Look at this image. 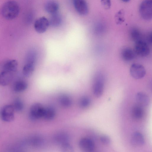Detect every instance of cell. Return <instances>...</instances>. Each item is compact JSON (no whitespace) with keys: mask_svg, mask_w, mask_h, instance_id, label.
I'll return each instance as SVG.
<instances>
[{"mask_svg":"<svg viewBox=\"0 0 152 152\" xmlns=\"http://www.w3.org/2000/svg\"><path fill=\"white\" fill-rule=\"evenodd\" d=\"M18 3L14 1H9L4 4L1 10L3 16L5 19L12 20L16 18L19 12Z\"/></svg>","mask_w":152,"mask_h":152,"instance_id":"cell-1","label":"cell"},{"mask_svg":"<svg viewBox=\"0 0 152 152\" xmlns=\"http://www.w3.org/2000/svg\"><path fill=\"white\" fill-rule=\"evenodd\" d=\"M140 14L144 20H149L152 18V4L151 0H144L141 3L139 9Z\"/></svg>","mask_w":152,"mask_h":152,"instance_id":"cell-2","label":"cell"},{"mask_svg":"<svg viewBox=\"0 0 152 152\" xmlns=\"http://www.w3.org/2000/svg\"><path fill=\"white\" fill-rule=\"evenodd\" d=\"M134 51L135 53L141 57H145L149 54L150 50L147 42L140 39L135 42Z\"/></svg>","mask_w":152,"mask_h":152,"instance_id":"cell-3","label":"cell"},{"mask_svg":"<svg viewBox=\"0 0 152 152\" xmlns=\"http://www.w3.org/2000/svg\"><path fill=\"white\" fill-rule=\"evenodd\" d=\"M14 111L12 105L8 104L4 106L0 112L1 118L5 122L12 121L14 119Z\"/></svg>","mask_w":152,"mask_h":152,"instance_id":"cell-4","label":"cell"},{"mask_svg":"<svg viewBox=\"0 0 152 152\" xmlns=\"http://www.w3.org/2000/svg\"><path fill=\"white\" fill-rule=\"evenodd\" d=\"M130 73L133 78L139 79L145 76L146 71L145 67L142 65L138 63H134L130 67Z\"/></svg>","mask_w":152,"mask_h":152,"instance_id":"cell-5","label":"cell"},{"mask_svg":"<svg viewBox=\"0 0 152 152\" xmlns=\"http://www.w3.org/2000/svg\"><path fill=\"white\" fill-rule=\"evenodd\" d=\"M44 107L40 103H35L31 107L29 117L32 121H35L42 117Z\"/></svg>","mask_w":152,"mask_h":152,"instance_id":"cell-6","label":"cell"},{"mask_svg":"<svg viewBox=\"0 0 152 152\" xmlns=\"http://www.w3.org/2000/svg\"><path fill=\"white\" fill-rule=\"evenodd\" d=\"M104 79L102 75L96 76L93 86V91L96 97H100L102 94L104 88Z\"/></svg>","mask_w":152,"mask_h":152,"instance_id":"cell-7","label":"cell"},{"mask_svg":"<svg viewBox=\"0 0 152 152\" xmlns=\"http://www.w3.org/2000/svg\"><path fill=\"white\" fill-rule=\"evenodd\" d=\"M49 26L48 20L44 17H42L35 21L34 27L37 32L41 34L46 31Z\"/></svg>","mask_w":152,"mask_h":152,"instance_id":"cell-8","label":"cell"},{"mask_svg":"<svg viewBox=\"0 0 152 152\" xmlns=\"http://www.w3.org/2000/svg\"><path fill=\"white\" fill-rule=\"evenodd\" d=\"M73 3L76 10L79 14L84 15L88 14V8L86 0H73Z\"/></svg>","mask_w":152,"mask_h":152,"instance_id":"cell-9","label":"cell"},{"mask_svg":"<svg viewBox=\"0 0 152 152\" xmlns=\"http://www.w3.org/2000/svg\"><path fill=\"white\" fill-rule=\"evenodd\" d=\"M80 148L84 151L91 152L95 149V145L94 142L91 139L83 138L81 139L79 142Z\"/></svg>","mask_w":152,"mask_h":152,"instance_id":"cell-10","label":"cell"},{"mask_svg":"<svg viewBox=\"0 0 152 152\" xmlns=\"http://www.w3.org/2000/svg\"><path fill=\"white\" fill-rule=\"evenodd\" d=\"M13 77V72L3 70L0 73V85L3 86L8 85Z\"/></svg>","mask_w":152,"mask_h":152,"instance_id":"cell-11","label":"cell"},{"mask_svg":"<svg viewBox=\"0 0 152 152\" xmlns=\"http://www.w3.org/2000/svg\"><path fill=\"white\" fill-rule=\"evenodd\" d=\"M130 141L131 145L134 147L142 146L145 143L143 136L140 133L138 132L132 134Z\"/></svg>","mask_w":152,"mask_h":152,"instance_id":"cell-12","label":"cell"},{"mask_svg":"<svg viewBox=\"0 0 152 152\" xmlns=\"http://www.w3.org/2000/svg\"><path fill=\"white\" fill-rule=\"evenodd\" d=\"M70 137L68 134L65 132H58L54 136L53 141L56 144L61 145L64 144L69 143Z\"/></svg>","mask_w":152,"mask_h":152,"instance_id":"cell-13","label":"cell"},{"mask_svg":"<svg viewBox=\"0 0 152 152\" xmlns=\"http://www.w3.org/2000/svg\"><path fill=\"white\" fill-rule=\"evenodd\" d=\"M59 8V5L58 2L53 0L48 1L45 6L46 11L51 15L57 12Z\"/></svg>","mask_w":152,"mask_h":152,"instance_id":"cell-14","label":"cell"},{"mask_svg":"<svg viewBox=\"0 0 152 152\" xmlns=\"http://www.w3.org/2000/svg\"><path fill=\"white\" fill-rule=\"evenodd\" d=\"M136 100L140 106H147L149 103V99L148 96L142 92L137 93L136 96Z\"/></svg>","mask_w":152,"mask_h":152,"instance_id":"cell-15","label":"cell"},{"mask_svg":"<svg viewBox=\"0 0 152 152\" xmlns=\"http://www.w3.org/2000/svg\"><path fill=\"white\" fill-rule=\"evenodd\" d=\"M135 53L134 51L129 48L123 49L121 52V57L124 60L129 61L133 60L135 58Z\"/></svg>","mask_w":152,"mask_h":152,"instance_id":"cell-16","label":"cell"},{"mask_svg":"<svg viewBox=\"0 0 152 152\" xmlns=\"http://www.w3.org/2000/svg\"><path fill=\"white\" fill-rule=\"evenodd\" d=\"M18 63L15 59H11L7 61L3 66V70L12 72H15L17 68Z\"/></svg>","mask_w":152,"mask_h":152,"instance_id":"cell-17","label":"cell"},{"mask_svg":"<svg viewBox=\"0 0 152 152\" xmlns=\"http://www.w3.org/2000/svg\"><path fill=\"white\" fill-rule=\"evenodd\" d=\"M49 25L53 27L59 26L62 22V18L58 12L51 14L48 20Z\"/></svg>","mask_w":152,"mask_h":152,"instance_id":"cell-18","label":"cell"},{"mask_svg":"<svg viewBox=\"0 0 152 152\" xmlns=\"http://www.w3.org/2000/svg\"><path fill=\"white\" fill-rule=\"evenodd\" d=\"M30 143L36 147H41L45 144V140L42 136L36 135L32 137L30 140Z\"/></svg>","mask_w":152,"mask_h":152,"instance_id":"cell-19","label":"cell"},{"mask_svg":"<svg viewBox=\"0 0 152 152\" xmlns=\"http://www.w3.org/2000/svg\"><path fill=\"white\" fill-rule=\"evenodd\" d=\"M34 69V64L29 63H26L23 69V75L26 77H30L33 73Z\"/></svg>","mask_w":152,"mask_h":152,"instance_id":"cell-20","label":"cell"},{"mask_svg":"<svg viewBox=\"0 0 152 152\" xmlns=\"http://www.w3.org/2000/svg\"><path fill=\"white\" fill-rule=\"evenodd\" d=\"M56 114L55 109L51 106L44 108L42 117L47 120H51L54 117Z\"/></svg>","mask_w":152,"mask_h":152,"instance_id":"cell-21","label":"cell"},{"mask_svg":"<svg viewBox=\"0 0 152 152\" xmlns=\"http://www.w3.org/2000/svg\"><path fill=\"white\" fill-rule=\"evenodd\" d=\"M28 87V84L25 81L20 80L16 81L13 86V90L16 92H20L26 90Z\"/></svg>","mask_w":152,"mask_h":152,"instance_id":"cell-22","label":"cell"},{"mask_svg":"<svg viewBox=\"0 0 152 152\" xmlns=\"http://www.w3.org/2000/svg\"><path fill=\"white\" fill-rule=\"evenodd\" d=\"M132 114L133 117L136 119L141 118L143 115V111L141 106L138 105L133 107L132 109Z\"/></svg>","mask_w":152,"mask_h":152,"instance_id":"cell-23","label":"cell"},{"mask_svg":"<svg viewBox=\"0 0 152 152\" xmlns=\"http://www.w3.org/2000/svg\"><path fill=\"white\" fill-rule=\"evenodd\" d=\"M60 104L65 107L70 106L72 104V100L70 97L68 95L63 94L61 95L59 99Z\"/></svg>","mask_w":152,"mask_h":152,"instance_id":"cell-24","label":"cell"},{"mask_svg":"<svg viewBox=\"0 0 152 152\" xmlns=\"http://www.w3.org/2000/svg\"><path fill=\"white\" fill-rule=\"evenodd\" d=\"M129 37L131 39L135 42L141 39L142 34L138 29L133 28L130 31Z\"/></svg>","mask_w":152,"mask_h":152,"instance_id":"cell-25","label":"cell"},{"mask_svg":"<svg viewBox=\"0 0 152 152\" xmlns=\"http://www.w3.org/2000/svg\"><path fill=\"white\" fill-rule=\"evenodd\" d=\"M37 53L33 50H30L28 52L26 58V63L35 64L37 59Z\"/></svg>","mask_w":152,"mask_h":152,"instance_id":"cell-26","label":"cell"},{"mask_svg":"<svg viewBox=\"0 0 152 152\" xmlns=\"http://www.w3.org/2000/svg\"><path fill=\"white\" fill-rule=\"evenodd\" d=\"M15 110L20 112L22 111L24 108V104L22 100L19 98H16L14 101L12 105Z\"/></svg>","mask_w":152,"mask_h":152,"instance_id":"cell-27","label":"cell"},{"mask_svg":"<svg viewBox=\"0 0 152 152\" xmlns=\"http://www.w3.org/2000/svg\"><path fill=\"white\" fill-rule=\"evenodd\" d=\"M91 101L90 98L87 96L82 97L80 99L79 104L80 106L83 108L88 107L90 105Z\"/></svg>","mask_w":152,"mask_h":152,"instance_id":"cell-28","label":"cell"},{"mask_svg":"<svg viewBox=\"0 0 152 152\" xmlns=\"http://www.w3.org/2000/svg\"><path fill=\"white\" fill-rule=\"evenodd\" d=\"M124 14L123 11L120 10L116 14L115 16V20L117 23L118 24L121 23L124 21Z\"/></svg>","mask_w":152,"mask_h":152,"instance_id":"cell-29","label":"cell"},{"mask_svg":"<svg viewBox=\"0 0 152 152\" xmlns=\"http://www.w3.org/2000/svg\"><path fill=\"white\" fill-rule=\"evenodd\" d=\"M61 146V150L63 152H72L74 151L72 147L69 143L63 144Z\"/></svg>","mask_w":152,"mask_h":152,"instance_id":"cell-30","label":"cell"},{"mask_svg":"<svg viewBox=\"0 0 152 152\" xmlns=\"http://www.w3.org/2000/svg\"><path fill=\"white\" fill-rule=\"evenodd\" d=\"M100 140L101 142L104 145H109L111 142V140L107 136L103 135L100 137Z\"/></svg>","mask_w":152,"mask_h":152,"instance_id":"cell-31","label":"cell"},{"mask_svg":"<svg viewBox=\"0 0 152 152\" xmlns=\"http://www.w3.org/2000/svg\"><path fill=\"white\" fill-rule=\"evenodd\" d=\"M102 4L105 9H109L111 6L110 0H101Z\"/></svg>","mask_w":152,"mask_h":152,"instance_id":"cell-32","label":"cell"},{"mask_svg":"<svg viewBox=\"0 0 152 152\" xmlns=\"http://www.w3.org/2000/svg\"><path fill=\"white\" fill-rule=\"evenodd\" d=\"M146 39L148 42L151 43L152 42V34L151 33H148L146 37Z\"/></svg>","mask_w":152,"mask_h":152,"instance_id":"cell-33","label":"cell"},{"mask_svg":"<svg viewBox=\"0 0 152 152\" xmlns=\"http://www.w3.org/2000/svg\"><path fill=\"white\" fill-rule=\"evenodd\" d=\"M123 2H127L129 1L130 0H121Z\"/></svg>","mask_w":152,"mask_h":152,"instance_id":"cell-34","label":"cell"}]
</instances>
